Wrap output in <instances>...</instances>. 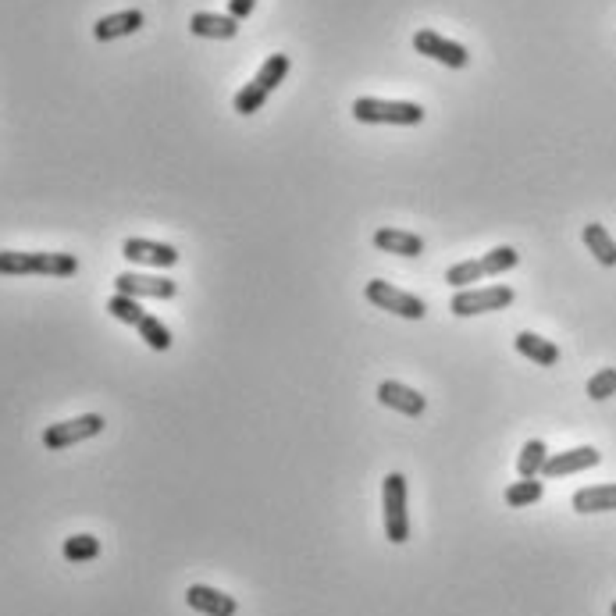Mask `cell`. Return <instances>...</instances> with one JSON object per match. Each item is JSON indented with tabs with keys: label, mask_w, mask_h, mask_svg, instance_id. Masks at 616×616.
<instances>
[{
	"label": "cell",
	"mask_w": 616,
	"mask_h": 616,
	"mask_svg": "<svg viewBox=\"0 0 616 616\" xmlns=\"http://www.w3.org/2000/svg\"><path fill=\"white\" fill-rule=\"evenodd\" d=\"M122 257L129 264H143V268H171V264H179V250L168 243H154V239H125Z\"/></svg>",
	"instance_id": "9c48e42d"
},
{
	"label": "cell",
	"mask_w": 616,
	"mask_h": 616,
	"mask_svg": "<svg viewBox=\"0 0 616 616\" xmlns=\"http://www.w3.org/2000/svg\"><path fill=\"white\" fill-rule=\"evenodd\" d=\"M79 271L75 253H22L0 250V275H47V278H72Z\"/></svg>",
	"instance_id": "6da1fadb"
},
{
	"label": "cell",
	"mask_w": 616,
	"mask_h": 616,
	"mask_svg": "<svg viewBox=\"0 0 616 616\" xmlns=\"http://www.w3.org/2000/svg\"><path fill=\"white\" fill-rule=\"evenodd\" d=\"M545 460H549V449H545L542 438H531V442H524V449H520L517 456V474L520 478H538L545 467Z\"/></svg>",
	"instance_id": "d6986e66"
},
{
	"label": "cell",
	"mask_w": 616,
	"mask_h": 616,
	"mask_svg": "<svg viewBox=\"0 0 616 616\" xmlns=\"http://www.w3.org/2000/svg\"><path fill=\"white\" fill-rule=\"evenodd\" d=\"M143 11H114V15H104L97 25H93V36L100 43H111V40H122V36H132L143 29Z\"/></svg>",
	"instance_id": "5bb4252c"
},
{
	"label": "cell",
	"mask_w": 616,
	"mask_h": 616,
	"mask_svg": "<svg viewBox=\"0 0 616 616\" xmlns=\"http://www.w3.org/2000/svg\"><path fill=\"white\" fill-rule=\"evenodd\" d=\"M364 296H367V303H374L378 310H389V314L406 317V321H421V317L428 314V303H424L421 296L396 289L392 282H378V278L367 282Z\"/></svg>",
	"instance_id": "277c9868"
},
{
	"label": "cell",
	"mask_w": 616,
	"mask_h": 616,
	"mask_svg": "<svg viewBox=\"0 0 616 616\" xmlns=\"http://www.w3.org/2000/svg\"><path fill=\"white\" fill-rule=\"evenodd\" d=\"M602 463V453L595 446H577V449H567V453H552L545 460L542 474L545 478H567V474H581V471H592Z\"/></svg>",
	"instance_id": "30bf717a"
},
{
	"label": "cell",
	"mask_w": 616,
	"mask_h": 616,
	"mask_svg": "<svg viewBox=\"0 0 616 616\" xmlns=\"http://www.w3.org/2000/svg\"><path fill=\"white\" fill-rule=\"evenodd\" d=\"M520 253L513 250V246H495V250H488L485 257H481V268H485V278L488 275H503V271L517 268Z\"/></svg>",
	"instance_id": "d4e9b609"
},
{
	"label": "cell",
	"mask_w": 616,
	"mask_h": 616,
	"mask_svg": "<svg viewBox=\"0 0 616 616\" xmlns=\"http://www.w3.org/2000/svg\"><path fill=\"white\" fill-rule=\"evenodd\" d=\"M189 33L203 40H232L239 33V22L232 15H214V11H196L189 18Z\"/></svg>",
	"instance_id": "9a60e30c"
},
{
	"label": "cell",
	"mask_w": 616,
	"mask_h": 616,
	"mask_svg": "<svg viewBox=\"0 0 616 616\" xmlns=\"http://www.w3.org/2000/svg\"><path fill=\"white\" fill-rule=\"evenodd\" d=\"M414 50L424 57H431V61H438V65H446V68H467V61H471V54H467L463 43L446 40V36L431 33V29H421V33L414 36Z\"/></svg>",
	"instance_id": "ba28073f"
},
{
	"label": "cell",
	"mask_w": 616,
	"mask_h": 616,
	"mask_svg": "<svg viewBox=\"0 0 616 616\" xmlns=\"http://www.w3.org/2000/svg\"><path fill=\"white\" fill-rule=\"evenodd\" d=\"M378 403L389 406V410H396V414L421 417L424 406H428V399H424L417 389H410V385H403V381H381L378 385Z\"/></svg>",
	"instance_id": "8fae6325"
},
{
	"label": "cell",
	"mask_w": 616,
	"mask_h": 616,
	"mask_svg": "<svg viewBox=\"0 0 616 616\" xmlns=\"http://www.w3.org/2000/svg\"><path fill=\"white\" fill-rule=\"evenodd\" d=\"M100 431H104V417L82 414V417H72V421L50 424V428L43 431V446H47L50 453H57V449H68V446H75V442L97 438Z\"/></svg>",
	"instance_id": "8992f818"
},
{
	"label": "cell",
	"mask_w": 616,
	"mask_h": 616,
	"mask_svg": "<svg viewBox=\"0 0 616 616\" xmlns=\"http://www.w3.org/2000/svg\"><path fill=\"white\" fill-rule=\"evenodd\" d=\"M61 556H65L68 563H93L100 556V538H93V535L65 538V545H61Z\"/></svg>",
	"instance_id": "44dd1931"
},
{
	"label": "cell",
	"mask_w": 616,
	"mask_h": 616,
	"mask_svg": "<svg viewBox=\"0 0 616 616\" xmlns=\"http://www.w3.org/2000/svg\"><path fill=\"white\" fill-rule=\"evenodd\" d=\"M371 243L381 253H396V257H421L424 253V239L417 232H403V228H378Z\"/></svg>",
	"instance_id": "4fadbf2b"
},
{
	"label": "cell",
	"mask_w": 616,
	"mask_h": 616,
	"mask_svg": "<svg viewBox=\"0 0 616 616\" xmlns=\"http://www.w3.org/2000/svg\"><path fill=\"white\" fill-rule=\"evenodd\" d=\"M253 4H257V0H228V15L236 18V22H246V18L253 15Z\"/></svg>",
	"instance_id": "f1b7e54d"
},
{
	"label": "cell",
	"mask_w": 616,
	"mask_h": 616,
	"mask_svg": "<svg viewBox=\"0 0 616 616\" xmlns=\"http://www.w3.org/2000/svg\"><path fill=\"white\" fill-rule=\"evenodd\" d=\"M186 602H189V609H196V613H203V616H236V609H239L232 595L218 592L211 584H189Z\"/></svg>",
	"instance_id": "7c38bea8"
},
{
	"label": "cell",
	"mask_w": 616,
	"mask_h": 616,
	"mask_svg": "<svg viewBox=\"0 0 616 616\" xmlns=\"http://www.w3.org/2000/svg\"><path fill=\"white\" fill-rule=\"evenodd\" d=\"M353 118L364 125H421L424 107L410 104V100H378V97H360L353 104Z\"/></svg>",
	"instance_id": "3957f363"
},
{
	"label": "cell",
	"mask_w": 616,
	"mask_h": 616,
	"mask_svg": "<svg viewBox=\"0 0 616 616\" xmlns=\"http://www.w3.org/2000/svg\"><path fill=\"white\" fill-rule=\"evenodd\" d=\"M136 328H139V339H143L150 349H157V353H164V349H171V332H168V325H164L161 317L146 314Z\"/></svg>",
	"instance_id": "603a6c76"
},
{
	"label": "cell",
	"mask_w": 616,
	"mask_h": 616,
	"mask_svg": "<svg viewBox=\"0 0 616 616\" xmlns=\"http://www.w3.org/2000/svg\"><path fill=\"white\" fill-rule=\"evenodd\" d=\"M381 517H385V538L392 545L410 542V513H406V478L399 471L385 474L381 481Z\"/></svg>",
	"instance_id": "7a4b0ae2"
},
{
	"label": "cell",
	"mask_w": 616,
	"mask_h": 616,
	"mask_svg": "<svg viewBox=\"0 0 616 616\" xmlns=\"http://www.w3.org/2000/svg\"><path fill=\"white\" fill-rule=\"evenodd\" d=\"M485 278V268H481V260H463V264H453L446 271V282L449 289H467L471 282H481Z\"/></svg>",
	"instance_id": "4316f807"
},
{
	"label": "cell",
	"mask_w": 616,
	"mask_h": 616,
	"mask_svg": "<svg viewBox=\"0 0 616 616\" xmlns=\"http://www.w3.org/2000/svg\"><path fill=\"white\" fill-rule=\"evenodd\" d=\"M545 495V485L542 481H535V478H520V481H513L510 488H506V506H513V510H524V506H535L538 499Z\"/></svg>",
	"instance_id": "ffe728a7"
},
{
	"label": "cell",
	"mask_w": 616,
	"mask_h": 616,
	"mask_svg": "<svg viewBox=\"0 0 616 616\" xmlns=\"http://www.w3.org/2000/svg\"><path fill=\"white\" fill-rule=\"evenodd\" d=\"M268 97H271V93L264 90L260 82H246L243 90L236 93V100H232V107H236L239 114H257L260 107L268 104Z\"/></svg>",
	"instance_id": "484cf974"
},
{
	"label": "cell",
	"mask_w": 616,
	"mask_h": 616,
	"mask_svg": "<svg viewBox=\"0 0 616 616\" xmlns=\"http://www.w3.org/2000/svg\"><path fill=\"white\" fill-rule=\"evenodd\" d=\"M107 314H111L114 321H122V325L136 328L139 321L146 317V310L139 307V300H132V296H122V292H114L111 300H107Z\"/></svg>",
	"instance_id": "cb8c5ba5"
},
{
	"label": "cell",
	"mask_w": 616,
	"mask_h": 616,
	"mask_svg": "<svg viewBox=\"0 0 616 616\" xmlns=\"http://www.w3.org/2000/svg\"><path fill=\"white\" fill-rule=\"evenodd\" d=\"M588 396H592L595 403L616 396V367H602L599 374H592V378H588Z\"/></svg>",
	"instance_id": "83f0119b"
},
{
	"label": "cell",
	"mask_w": 616,
	"mask_h": 616,
	"mask_svg": "<svg viewBox=\"0 0 616 616\" xmlns=\"http://www.w3.org/2000/svg\"><path fill=\"white\" fill-rule=\"evenodd\" d=\"M613 616H616V602H613Z\"/></svg>",
	"instance_id": "f546056e"
},
{
	"label": "cell",
	"mask_w": 616,
	"mask_h": 616,
	"mask_svg": "<svg viewBox=\"0 0 616 616\" xmlns=\"http://www.w3.org/2000/svg\"><path fill=\"white\" fill-rule=\"evenodd\" d=\"M513 346H517L520 357L535 360L538 367H552L556 360H560V346L549 342V339H542V335H535V332H517Z\"/></svg>",
	"instance_id": "2e32d148"
},
{
	"label": "cell",
	"mask_w": 616,
	"mask_h": 616,
	"mask_svg": "<svg viewBox=\"0 0 616 616\" xmlns=\"http://www.w3.org/2000/svg\"><path fill=\"white\" fill-rule=\"evenodd\" d=\"M584 246L595 253V260L599 264H606V268H616V243L613 236L606 232V225H584Z\"/></svg>",
	"instance_id": "ac0fdd59"
},
{
	"label": "cell",
	"mask_w": 616,
	"mask_h": 616,
	"mask_svg": "<svg viewBox=\"0 0 616 616\" xmlns=\"http://www.w3.org/2000/svg\"><path fill=\"white\" fill-rule=\"evenodd\" d=\"M577 513H609L616 510V485H592V488H577L570 499Z\"/></svg>",
	"instance_id": "e0dca14e"
},
{
	"label": "cell",
	"mask_w": 616,
	"mask_h": 616,
	"mask_svg": "<svg viewBox=\"0 0 616 616\" xmlns=\"http://www.w3.org/2000/svg\"><path fill=\"white\" fill-rule=\"evenodd\" d=\"M517 300V292L510 285H488V289H460L449 300V310L456 317H474V314H492V310H506Z\"/></svg>",
	"instance_id": "5b68a950"
},
{
	"label": "cell",
	"mask_w": 616,
	"mask_h": 616,
	"mask_svg": "<svg viewBox=\"0 0 616 616\" xmlns=\"http://www.w3.org/2000/svg\"><path fill=\"white\" fill-rule=\"evenodd\" d=\"M114 292L132 296V300H171V296L179 292V285L161 275H136V271H125V275L114 278Z\"/></svg>",
	"instance_id": "52a82bcc"
},
{
	"label": "cell",
	"mask_w": 616,
	"mask_h": 616,
	"mask_svg": "<svg viewBox=\"0 0 616 616\" xmlns=\"http://www.w3.org/2000/svg\"><path fill=\"white\" fill-rule=\"evenodd\" d=\"M289 65H292L289 54H271L268 61L260 65V72L253 75V82H260V86H264L268 93H275L278 86L285 82V75H289Z\"/></svg>",
	"instance_id": "7402d4cb"
}]
</instances>
